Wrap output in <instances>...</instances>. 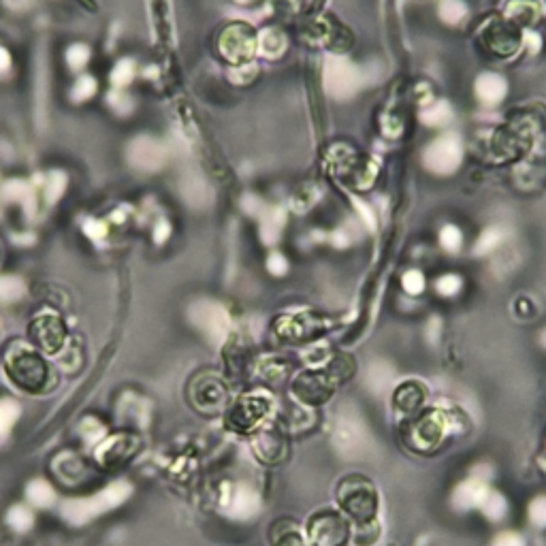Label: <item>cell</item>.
Returning <instances> with one entry per match:
<instances>
[{
    "label": "cell",
    "instance_id": "cell-1",
    "mask_svg": "<svg viewBox=\"0 0 546 546\" xmlns=\"http://www.w3.org/2000/svg\"><path fill=\"white\" fill-rule=\"evenodd\" d=\"M337 502L348 519L361 525H372L378 517V491L365 476H348L337 489Z\"/></svg>",
    "mask_w": 546,
    "mask_h": 546
},
{
    "label": "cell",
    "instance_id": "cell-2",
    "mask_svg": "<svg viewBox=\"0 0 546 546\" xmlns=\"http://www.w3.org/2000/svg\"><path fill=\"white\" fill-rule=\"evenodd\" d=\"M404 438L416 453L436 451L444 438V414L436 410H427L419 416H414V419L406 423Z\"/></svg>",
    "mask_w": 546,
    "mask_h": 546
},
{
    "label": "cell",
    "instance_id": "cell-3",
    "mask_svg": "<svg viewBox=\"0 0 546 546\" xmlns=\"http://www.w3.org/2000/svg\"><path fill=\"white\" fill-rule=\"evenodd\" d=\"M308 538L314 546H346L350 540V523L346 515L335 510H320L308 521Z\"/></svg>",
    "mask_w": 546,
    "mask_h": 546
},
{
    "label": "cell",
    "instance_id": "cell-4",
    "mask_svg": "<svg viewBox=\"0 0 546 546\" xmlns=\"http://www.w3.org/2000/svg\"><path fill=\"white\" fill-rule=\"evenodd\" d=\"M337 382L331 378L327 369H314V372H303L293 382V395L308 406L327 404L331 399Z\"/></svg>",
    "mask_w": 546,
    "mask_h": 546
},
{
    "label": "cell",
    "instance_id": "cell-5",
    "mask_svg": "<svg viewBox=\"0 0 546 546\" xmlns=\"http://www.w3.org/2000/svg\"><path fill=\"white\" fill-rule=\"evenodd\" d=\"M9 374L26 391H37L47 382V365L39 355L28 350H20L18 355L9 359Z\"/></svg>",
    "mask_w": 546,
    "mask_h": 546
},
{
    "label": "cell",
    "instance_id": "cell-6",
    "mask_svg": "<svg viewBox=\"0 0 546 546\" xmlns=\"http://www.w3.org/2000/svg\"><path fill=\"white\" fill-rule=\"evenodd\" d=\"M267 412H269L267 399L256 397V395L242 397V399H237V404L231 408V412L227 416V423L235 431H250L265 419Z\"/></svg>",
    "mask_w": 546,
    "mask_h": 546
},
{
    "label": "cell",
    "instance_id": "cell-7",
    "mask_svg": "<svg viewBox=\"0 0 546 546\" xmlns=\"http://www.w3.org/2000/svg\"><path fill=\"white\" fill-rule=\"evenodd\" d=\"M485 41L495 56H510L517 52L521 35L512 22H495L485 30Z\"/></svg>",
    "mask_w": 546,
    "mask_h": 546
},
{
    "label": "cell",
    "instance_id": "cell-8",
    "mask_svg": "<svg viewBox=\"0 0 546 546\" xmlns=\"http://www.w3.org/2000/svg\"><path fill=\"white\" fill-rule=\"evenodd\" d=\"M32 337H37L39 346H43L47 352H56L64 340L62 325L52 316H43L32 325Z\"/></svg>",
    "mask_w": 546,
    "mask_h": 546
},
{
    "label": "cell",
    "instance_id": "cell-9",
    "mask_svg": "<svg viewBox=\"0 0 546 546\" xmlns=\"http://www.w3.org/2000/svg\"><path fill=\"white\" fill-rule=\"evenodd\" d=\"M256 453L267 463H276L286 455V440L280 431H263L259 438H256Z\"/></svg>",
    "mask_w": 546,
    "mask_h": 546
},
{
    "label": "cell",
    "instance_id": "cell-10",
    "mask_svg": "<svg viewBox=\"0 0 546 546\" xmlns=\"http://www.w3.org/2000/svg\"><path fill=\"white\" fill-rule=\"evenodd\" d=\"M423 401H425V389L419 382H404L395 391V397H393V404L406 414H414L423 406Z\"/></svg>",
    "mask_w": 546,
    "mask_h": 546
},
{
    "label": "cell",
    "instance_id": "cell-11",
    "mask_svg": "<svg viewBox=\"0 0 546 546\" xmlns=\"http://www.w3.org/2000/svg\"><path fill=\"white\" fill-rule=\"evenodd\" d=\"M273 546H305V540L301 534H297L293 527L284 529V532L276 534V540H273Z\"/></svg>",
    "mask_w": 546,
    "mask_h": 546
}]
</instances>
